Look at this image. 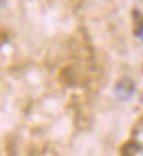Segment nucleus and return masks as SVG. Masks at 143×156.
<instances>
[{"label": "nucleus", "instance_id": "nucleus-2", "mask_svg": "<svg viewBox=\"0 0 143 156\" xmlns=\"http://www.w3.org/2000/svg\"><path fill=\"white\" fill-rule=\"evenodd\" d=\"M137 35H138V36H140V40L143 41V23H141V27H140V28H138V31H137Z\"/></svg>", "mask_w": 143, "mask_h": 156}, {"label": "nucleus", "instance_id": "nucleus-3", "mask_svg": "<svg viewBox=\"0 0 143 156\" xmlns=\"http://www.w3.org/2000/svg\"><path fill=\"white\" fill-rule=\"evenodd\" d=\"M7 5V0H0V8H3Z\"/></svg>", "mask_w": 143, "mask_h": 156}, {"label": "nucleus", "instance_id": "nucleus-1", "mask_svg": "<svg viewBox=\"0 0 143 156\" xmlns=\"http://www.w3.org/2000/svg\"><path fill=\"white\" fill-rule=\"evenodd\" d=\"M113 94L120 102H127L135 95V82L130 77H122L113 86Z\"/></svg>", "mask_w": 143, "mask_h": 156}]
</instances>
